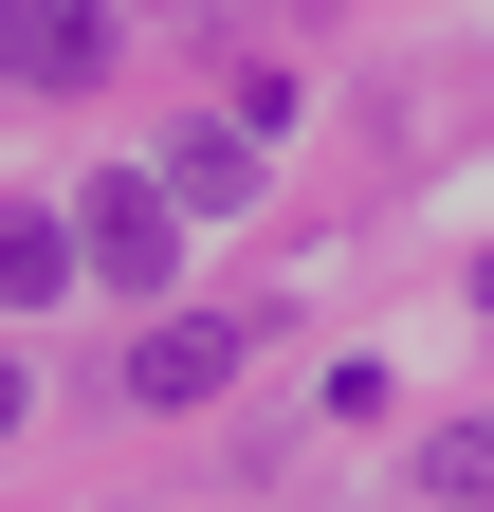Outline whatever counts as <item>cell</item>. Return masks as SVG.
<instances>
[{"label": "cell", "mask_w": 494, "mask_h": 512, "mask_svg": "<svg viewBox=\"0 0 494 512\" xmlns=\"http://www.w3.org/2000/svg\"><path fill=\"white\" fill-rule=\"evenodd\" d=\"M238 348H257L238 311H147V330H129V366H110V384H129L147 421H183V403H220V384H238Z\"/></svg>", "instance_id": "cell-1"}, {"label": "cell", "mask_w": 494, "mask_h": 512, "mask_svg": "<svg viewBox=\"0 0 494 512\" xmlns=\"http://www.w3.org/2000/svg\"><path fill=\"white\" fill-rule=\"evenodd\" d=\"M74 238H92V275H110V293H165V256H183V183L110 165L92 202H74Z\"/></svg>", "instance_id": "cell-2"}, {"label": "cell", "mask_w": 494, "mask_h": 512, "mask_svg": "<svg viewBox=\"0 0 494 512\" xmlns=\"http://www.w3.org/2000/svg\"><path fill=\"white\" fill-rule=\"evenodd\" d=\"M0 74L19 92H92L110 74V0H0Z\"/></svg>", "instance_id": "cell-3"}, {"label": "cell", "mask_w": 494, "mask_h": 512, "mask_svg": "<svg viewBox=\"0 0 494 512\" xmlns=\"http://www.w3.org/2000/svg\"><path fill=\"white\" fill-rule=\"evenodd\" d=\"M74 275H92V238H74V202H19V220H0V293H19V311H55Z\"/></svg>", "instance_id": "cell-4"}, {"label": "cell", "mask_w": 494, "mask_h": 512, "mask_svg": "<svg viewBox=\"0 0 494 512\" xmlns=\"http://www.w3.org/2000/svg\"><path fill=\"white\" fill-rule=\"evenodd\" d=\"M165 183H183V202H202V220H238V202H257V128H183V147H165Z\"/></svg>", "instance_id": "cell-5"}, {"label": "cell", "mask_w": 494, "mask_h": 512, "mask_svg": "<svg viewBox=\"0 0 494 512\" xmlns=\"http://www.w3.org/2000/svg\"><path fill=\"white\" fill-rule=\"evenodd\" d=\"M421 512H494V421H440V439H421Z\"/></svg>", "instance_id": "cell-6"}, {"label": "cell", "mask_w": 494, "mask_h": 512, "mask_svg": "<svg viewBox=\"0 0 494 512\" xmlns=\"http://www.w3.org/2000/svg\"><path fill=\"white\" fill-rule=\"evenodd\" d=\"M476 293H494V256H476Z\"/></svg>", "instance_id": "cell-7"}]
</instances>
